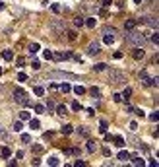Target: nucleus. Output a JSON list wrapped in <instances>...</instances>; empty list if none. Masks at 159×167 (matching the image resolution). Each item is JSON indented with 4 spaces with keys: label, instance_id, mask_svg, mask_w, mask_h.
Masks as SVG:
<instances>
[{
    "label": "nucleus",
    "instance_id": "obj_1",
    "mask_svg": "<svg viewBox=\"0 0 159 167\" xmlns=\"http://www.w3.org/2000/svg\"><path fill=\"white\" fill-rule=\"evenodd\" d=\"M126 41L128 43H130V45H144V43H146L147 41V37L146 35H144V33H138V31H132V29H130V31H128V35H126Z\"/></svg>",
    "mask_w": 159,
    "mask_h": 167
},
{
    "label": "nucleus",
    "instance_id": "obj_2",
    "mask_svg": "<svg viewBox=\"0 0 159 167\" xmlns=\"http://www.w3.org/2000/svg\"><path fill=\"white\" fill-rule=\"evenodd\" d=\"M14 101L19 103V105H23V107H31V101L27 99L25 90H21V88H16V90H14Z\"/></svg>",
    "mask_w": 159,
    "mask_h": 167
},
{
    "label": "nucleus",
    "instance_id": "obj_3",
    "mask_svg": "<svg viewBox=\"0 0 159 167\" xmlns=\"http://www.w3.org/2000/svg\"><path fill=\"white\" fill-rule=\"evenodd\" d=\"M109 82H111V84H126V78H124L122 72L111 68V70H109Z\"/></svg>",
    "mask_w": 159,
    "mask_h": 167
},
{
    "label": "nucleus",
    "instance_id": "obj_4",
    "mask_svg": "<svg viewBox=\"0 0 159 167\" xmlns=\"http://www.w3.org/2000/svg\"><path fill=\"white\" fill-rule=\"evenodd\" d=\"M138 76H140L142 84H144L146 88H151V86H157V80H159V78H157V76H155V78H149V76L146 74V70H140V72H138Z\"/></svg>",
    "mask_w": 159,
    "mask_h": 167
},
{
    "label": "nucleus",
    "instance_id": "obj_5",
    "mask_svg": "<svg viewBox=\"0 0 159 167\" xmlns=\"http://www.w3.org/2000/svg\"><path fill=\"white\" fill-rule=\"evenodd\" d=\"M49 76L51 78H60V80H74V78L78 80L76 74H68V72H51Z\"/></svg>",
    "mask_w": 159,
    "mask_h": 167
},
{
    "label": "nucleus",
    "instance_id": "obj_6",
    "mask_svg": "<svg viewBox=\"0 0 159 167\" xmlns=\"http://www.w3.org/2000/svg\"><path fill=\"white\" fill-rule=\"evenodd\" d=\"M138 23H146V26H149V27H157V18H149V16H144V18H140V19H136Z\"/></svg>",
    "mask_w": 159,
    "mask_h": 167
},
{
    "label": "nucleus",
    "instance_id": "obj_7",
    "mask_svg": "<svg viewBox=\"0 0 159 167\" xmlns=\"http://www.w3.org/2000/svg\"><path fill=\"white\" fill-rule=\"evenodd\" d=\"M97 52H99V43H95V41H93V43H89V47H87V55H89V57H95Z\"/></svg>",
    "mask_w": 159,
    "mask_h": 167
},
{
    "label": "nucleus",
    "instance_id": "obj_8",
    "mask_svg": "<svg viewBox=\"0 0 159 167\" xmlns=\"http://www.w3.org/2000/svg\"><path fill=\"white\" fill-rule=\"evenodd\" d=\"M144 55H146V52H144V49H142V47H136V49L132 51V57L136 58V60H142V58H144Z\"/></svg>",
    "mask_w": 159,
    "mask_h": 167
},
{
    "label": "nucleus",
    "instance_id": "obj_9",
    "mask_svg": "<svg viewBox=\"0 0 159 167\" xmlns=\"http://www.w3.org/2000/svg\"><path fill=\"white\" fill-rule=\"evenodd\" d=\"M52 29H54V33H64V23L62 21H60V23L54 21V23H52Z\"/></svg>",
    "mask_w": 159,
    "mask_h": 167
},
{
    "label": "nucleus",
    "instance_id": "obj_10",
    "mask_svg": "<svg viewBox=\"0 0 159 167\" xmlns=\"http://www.w3.org/2000/svg\"><path fill=\"white\" fill-rule=\"evenodd\" d=\"M128 159H132V163H134V165H146V161H144V159H142V157H138V155H132V157H128Z\"/></svg>",
    "mask_w": 159,
    "mask_h": 167
},
{
    "label": "nucleus",
    "instance_id": "obj_11",
    "mask_svg": "<svg viewBox=\"0 0 159 167\" xmlns=\"http://www.w3.org/2000/svg\"><path fill=\"white\" fill-rule=\"evenodd\" d=\"M103 41H105L107 45H111V43L115 41V35H113V33H103Z\"/></svg>",
    "mask_w": 159,
    "mask_h": 167
},
{
    "label": "nucleus",
    "instance_id": "obj_12",
    "mask_svg": "<svg viewBox=\"0 0 159 167\" xmlns=\"http://www.w3.org/2000/svg\"><path fill=\"white\" fill-rule=\"evenodd\" d=\"M136 23H138L136 19H128L126 23H124V29H126V31H130V29H134V27H136Z\"/></svg>",
    "mask_w": 159,
    "mask_h": 167
},
{
    "label": "nucleus",
    "instance_id": "obj_13",
    "mask_svg": "<svg viewBox=\"0 0 159 167\" xmlns=\"http://www.w3.org/2000/svg\"><path fill=\"white\" fill-rule=\"evenodd\" d=\"M85 148H87V152H95L97 150V142L95 140H87V146H85Z\"/></svg>",
    "mask_w": 159,
    "mask_h": 167
},
{
    "label": "nucleus",
    "instance_id": "obj_14",
    "mask_svg": "<svg viewBox=\"0 0 159 167\" xmlns=\"http://www.w3.org/2000/svg\"><path fill=\"white\" fill-rule=\"evenodd\" d=\"M2 58H4V60H12V58H14V52L6 49V51H2Z\"/></svg>",
    "mask_w": 159,
    "mask_h": 167
},
{
    "label": "nucleus",
    "instance_id": "obj_15",
    "mask_svg": "<svg viewBox=\"0 0 159 167\" xmlns=\"http://www.w3.org/2000/svg\"><path fill=\"white\" fill-rule=\"evenodd\" d=\"M113 142H115L116 146H120V148L124 146V138H122V136H113Z\"/></svg>",
    "mask_w": 159,
    "mask_h": 167
},
{
    "label": "nucleus",
    "instance_id": "obj_16",
    "mask_svg": "<svg viewBox=\"0 0 159 167\" xmlns=\"http://www.w3.org/2000/svg\"><path fill=\"white\" fill-rule=\"evenodd\" d=\"M0 155H2L4 159H8V157L12 155V150H10V148H2V152H0Z\"/></svg>",
    "mask_w": 159,
    "mask_h": 167
},
{
    "label": "nucleus",
    "instance_id": "obj_17",
    "mask_svg": "<svg viewBox=\"0 0 159 167\" xmlns=\"http://www.w3.org/2000/svg\"><path fill=\"white\" fill-rule=\"evenodd\" d=\"M83 23H85V26H87V27H95L97 19H95V18H87V19H85V21H83Z\"/></svg>",
    "mask_w": 159,
    "mask_h": 167
},
{
    "label": "nucleus",
    "instance_id": "obj_18",
    "mask_svg": "<svg viewBox=\"0 0 159 167\" xmlns=\"http://www.w3.org/2000/svg\"><path fill=\"white\" fill-rule=\"evenodd\" d=\"M130 95H132V90H130V88H126V90H124V93H122V99H124V101H128V99H130Z\"/></svg>",
    "mask_w": 159,
    "mask_h": 167
},
{
    "label": "nucleus",
    "instance_id": "obj_19",
    "mask_svg": "<svg viewBox=\"0 0 159 167\" xmlns=\"http://www.w3.org/2000/svg\"><path fill=\"white\" fill-rule=\"evenodd\" d=\"M47 163H49L51 167H56L60 161H58V157H49V159H47Z\"/></svg>",
    "mask_w": 159,
    "mask_h": 167
},
{
    "label": "nucleus",
    "instance_id": "obj_20",
    "mask_svg": "<svg viewBox=\"0 0 159 167\" xmlns=\"http://www.w3.org/2000/svg\"><path fill=\"white\" fill-rule=\"evenodd\" d=\"M29 126H31V128H39V126H41V122H39L37 119H29Z\"/></svg>",
    "mask_w": 159,
    "mask_h": 167
},
{
    "label": "nucleus",
    "instance_id": "obj_21",
    "mask_svg": "<svg viewBox=\"0 0 159 167\" xmlns=\"http://www.w3.org/2000/svg\"><path fill=\"white\" fill-rule=\"evenodd\" d=\"M72 130H74V126H72V124H66V126H62V134H72Z\"/></svg>",
    "mask_w": 159,
    "mask_h": 167
},
{
    "label": "nucleus",
    "instance_id": "obj_22",
    "mask_svg": "<svg viewBox=\"0 0 159 167\" xmlns=\"http://www.w3.org/2000/svg\"><path fill=\"white\" fill-rule=\"evenodd\" d=\"M107 128H109L107 121H101V126H99V132H101V134H105V132H107Z\"/></svg>",
    "mask_w": 159,
    "mask_h": 167
},
{
    "label": "nucleus",
    "instance_id": "obj_23",
    "mask_svg": "<svg viewBox=\"0 0 159 167\" xmlns=\"http://www.w3.org/2000/svg\"><path fill=\"white\" fill-rule=\"evenodd\" d=\"M56 115H60V117L66 115V107H64V105H58L56 107Z\"/></svg>",
    "mask_w": 159,
    "mask_h": 167
},
{
    "label": "nucleus",
    "instance_id": "obj_24",
    "mask_svg": "<svg viewBox=\"0 0 159 167\" xmlns=\"http://www.w3.org/2000/svg\"><path fill=\"white\" fill-rule=\"evenodd\" d=\"M37 51H39V43H31V45H29V52H31V55H35Z\"/></svg>",
    "mask_w": 159,
    "mask_h": 167
},
{
    "label": "nucleus",
    "instance_id": "obj_25",
    "mask_svg": "<svg viewBox=\"0 0 159 167\" xmlns=\"http://www.w3.org/2000/svg\"><path fill=\"white\" fill-rule=\"evenodd\" d=\"M74 91H76L78 95H83V93H85V88H83V86H76V88H74Z\"/></svg>",
    "mask_w": 159,
    "mask_h": 167
},
{
    "label": "nucleus",
    "instance_id": "obj_26",
    "mask_svg": "<svg viewBox=\"0 0 159 167\" xmlns=\"http://www.w3.org/2000/svg\"><path fill=\"white\" fill-rule=\"evenodd\" d=\"M33 91H35V95H39V97L45 95V88H41V86H37V88H35Z\"/></svg>",
    "mask_w": 159,
    "mask_h": 167
},
{
    "label": "nucleus",
    "instance_id": "obj_27",
    "mask_svg": "<svg viewBox=\"0 0 159 167\" xmlns=\"http://www.w3.org/2000/svg\"><path fill=\"white\" fill-rule=\"evenodd\" d=\"M74 26H76V27H82V26H83V18L76 16V19H74Z\"/></svg>",
    "mask_w": 159,
    "mask_h": 167
},
{
    "label": "nucleus",
    "instance_id": "obj_28",
    "mask_svg": "<svg viewBox=\"0 0 159 167\" xmlns=\"http://www.w3.org/2000/svg\"><path fill=\"white\" fill-rule=\"evenodd\" d=\"M60 90H62V93H68V91H70L72 88H70V84H66V82H64L62 86H60Z\"/></svg>",
    "mask_w": 159,
    "mask_h": 167
},
{
    "label": "nucleus",
    "instance_id": "obj_29",
    "mask_svg": "<svg viewBox=\"0 0 159 167\" xmlns=\"http://www.w3.org/2000/svg\"><path fill=\"white\" fill-rule=\"evenodd\" d=\"M66 35H68V41H70V43H74V41H76V31H68Z\"/></svg>",
    "mask_w": 159,
    "mask_h": 167
},
{
    "label": "nucleus",
    "instance_id": "obj_30",
    "mask_svg": "<svg viewBox=\"0 0 159 167\" xmlns=\"http://www.w3.org/2000/svg\"><path fill=\"white\" fill-rule=\"evenodd\" d=\"M52 58H56V60H64V52H52Z\"/></svg>",
    "mask_w": 159,
    "mask_h": 167
},
{
    "label": "nucleus",
    "instance_id": "obj_31",
    "mask_svg": "<svg viewBox=\"0 0 159 167\" xmlns=\"http://www.w3.org/2000/svg\"><path fill=\"white\" fill-rule=\"evenodd\" d=\"M128 157H130V155H128V152H124V150H122L120 154H118V159H122V161H126Z\"/></svg>",
    "mask_w": 159,
    "mask_h": 167
},
{
    "label": "nucleus",
    "instance_id": "obj_32",
    "mask_svg": "<svg viewBox=\"0 0 159 167\" xmlns=\"http://www.w3.org/2000/svg\"><path fill=\"white\" fill-rule=\"evenodd\" d=\"M19 119H21V121H29V113H27V111H21V113H19Z\"/></svg>",
    "mask_w": 159,
    "mask_h": 167
},
{
    "label": "nucleus",
    "instance_id": "obj_33",
    "mask_svg": "<svg viewBox=\"0 0 159 167\" xmlns=\"http://www.w3.org/2000/svg\"><path fill=\"white\" fill-rule=\"evenodd\" d=\"M45 111V105L43 103H37V105H35V113H43Z\"/></svg>",
    "mask_w": 159,
    "mask_h": 167
},
{
    "label": "nucleus",
    "instance_id": "obj_34",
    "mask_svg": "<svg viewBox=\"0 0 159 167\" xmlns=\"http://www.w3.org/2000/svg\"><path fill=\"white\" fill-rule=\"evenodd\" d=\"M89 93L97 99V97H99V88H91V90H89Z\"/></svg>",
    "mask_w": 159,
    "mask_h": 167
},
{
    "label": "nucleus",
    "instance_id": "obj_35",
    "mask_svg": "<svg viewBox=\"0 0 159 167\" xmlns=\"http://www.w3.org/2000/svg\"><path fill=\"white\" fill-rule=\"evenodd\" d=\"M43 57H45V60H52V51H45Z\"/></svg>",
    "mask_w": 159,
    "mask_h": 167
},
{
    "label": "nucleus",
    "instance_id": "obj_36",
    "mask_svg": "<svg viewBox=\"0 0 159 167\" xmlns=\"http://www.w3.org/2000/svg\"><path fill=\"white\" fill-rule=\"evenodd\" d=\"M95 70H97V72H103V70H107V64H103V62H101V64H95Z\"/></svg>",
    "mask_w": 159,
    "mask_h": 167
},
{
    "label": "nucleus",
    "instance_id": "obj_37",
    "mask_svg": "<svg viewBox=\"0 0 159 167\" xmlns=\"http://www.w3.org/2000/svg\"><path fill=\"white\" fill-rule=\"evenodd\" d=\"M151 43H153V45H157V43H159V35H157V31L151 35Z\"/></svg>",
    "mask_w": 159,
    "mask_h": 167
},
{
    "label": "nucleus",
    "instance_id": "obj_38",
    "mask_svg": "<svg viewBox=\"0 0 159 167\" xmlns=\"http://www.w3.org/2000/svg\"><path fill=\"white\" fill-rule=\"evenodd\" d=\"M149 121H151V122H157V121H159V115H157V113H151V115H149Z\"/></svg>",
    "mask_w": 159,
    "mask_h": 167
},
{
    "label": "nucleus",
    "instance_id": "obj_39",
    "mask_svg": "<svg viewBox=\"0 0 159 167\" xmlns=\"http://www.w3.org/2000/svg\"><path fill=\"white\" fill-rule=\"evenodd\" d=\"M21 128H23L21 122H16V124H14V130H16V132H21Z\"/></svg>",
    "mask_w": 159,
    "mask_h": 167
},
{
    "label": "nucleus",
    "instance_id": "obj_40",
    "mask_svg": "<svg viewBox=\"0 0 159 167\" xmlns=\"http://www.w3.org/2000/svg\"><path fill=\"white\" fill-rule=\"evenodd\" d=\"M18 80H19V82H25V80H27V74L19 72V74H18Z\"/></svg>",
    "mask_w": 159,
    "mask_h": 167
},
{
    "label": "nucleus",
    "instance_id": "obj_41",
    "mask_svg": "<svg viewBox=\"0 0 159 167\" xmlns=\"http://www.w3.org/2000/svg\"><path fill=\"white\" fill-rule=\"evenodd\" d=\"M80 109H82V105H80L78 101H74V103H72V111H80Z\"/></svg>",
    "mask_w": 159,
    "mask_h": 167
},
{
    "label": "nucleus",
    "instance_id": "obj_42",
    "mask_svg": "<svg viewBox=\"0 0 159 167\" xmlns=\"http://www.w3.org/2000/svg\"><path fill=\"white\" fill-rule=\"evenodd\" d=\"M103 33H113V35H115L116 29H115V27H105V29H103Z\"/></svg>",
    "mask_w": 159,
    "mask_h": 167
},
{
    "label": "nucleus",
    "instance_id": "obj_43",
    "mask_svg": "<svg viewBox=\"0 0 159 167\" xmlns=\"http://www.w3.org/2000/svg\"><path fill=\"white\" fill-rule=\"evenodd\" d=\"M52 12H54V14H60V4H52Z\"/></svg>",
    "mask_w": 159,
    "mask_h": 167
},
{
    "label": "nucleus",
    "instance_id": "obj_44",
    "mask_svg": "<svg viewBox=\"0 0 159 167\" xmlns=\"http://www.w3.org/2000/svg\"><path fill=\"white\" fill-rule=\"evenodd\" d=\"M111 4H113V0H103V2H101V6H103V8H109Z\"/></svg>",
    "mask_w": 159,
    "mask_h": 167
},
{
    "label": "nucleus",
    "instance_id": "obj_45",
    "mask_svg": "<svg viewBox=\"0 0 159 167\" xmlns=\"http://www.w3.org/2000/svg\"><path fill=\"white\" fill-rule=\"evenodd\" d=\"M74 165H76V167H85V161H83V159H76Z\"/></svg>",
    "mask_w": 159,
    "mask_h": 167
},
{
    "label": "nucleus",
    "instance_id": "obj_46",
    "mask_svg": "<svg viewBox=\"0 0 159 167\" xmlns=\"http://www.w3.org/2000/svg\"><path fill=\"white\" fill-rule=\"evenodd\" d=\"M31 66L35 68V70H39V68H41V62H39V60H33V62H31Z\"/></svg>",
    "mask_w": 159,
    "mask_h": 167
},
{
    "label": "nucleus",
    "instance_id": "obj_47",
    "mask_svg": "<svg viewBox=\"0 0 159 167\" xmlns=\"http://www.w3.org/2000/svg\"><path fill=\"white\" fill-rule=\"evenodd\" d=\"M21 142H31V136L29 134H21Z\"/></svg>",
    "mask_w": 159,
    "mask_h": 167
},
{
    "label": "nucleus",
    "instance_id": "obj_48",
    "mask_svg": "<svg viewBox=\"0 0 159 167\" xmlns=\"http://www.w3.org/2000/svg\"><path fill=\"white\" fill-rule=\"evenodd\" d=\"M113 58H115V60H120V58H122V52H120V51H116L115 55H113Z\"/></svg>",
    "mask_w": 159,
    "mask_h": 167
},
{
    "label": "nucleus",
    "instance_id": "obj_49",
    "mask_svg": "<svg viewBox=\"0 0 159 167\" xmlns=\"http://www.w3.org/2000/svg\"><path fill=\"white\" fill-rule=\"evenodd\" d=\"M23 64H25V58L19 57V58H18V66H23Z\"/></svg>",
    "mask_w": 159,
    "mask_h": 167
},
{
    "label": "nucleus",
    "instance_id": "obj_50",
    "mask_svg": "<svg viewBox=\"0 0 159 167\" xmlns=\"http://www.w3.org/2000/svg\"><path fill=\"white\" fill-rule=\"evenodd\" d=\"M113 97H115V101H116V103H120V101H122V97H120V93H115V95H113Z\"/></svg>",
    "mask_w": 159,
    "mask_h": 167
},
{
    "label": "nucleus",
    "instance_id": "obj_51",
    "mask_svg": "<svg viewBox=\"0 0 159 167\" xmlns=\"http://www.w3.org/2000/svg\"><path fill=\"white\" fill-rule=\"evenodd\" d=\"M132 111H134L138 117H144V111H142V109H132Z\"/></svg>",
    "mask_w": 159,
    "mask_h": 167
},
{
    "label": "nucleus",
    "instance_id": "obj_52",
    "mask_svg": "<svg viewBox=\"0 0 159 167\" xmlns=\"http://www.w3.org/2000/svg\"><path fill=\"white\" fill-rule=\"evenodd\" d=\"M64 58H68V60H70V58H74V55H72V52L68 51V52H64Z\"/></svg>",
    "mask_w": 159,
    "mask_h": 167
},
{
    "label": "nucleus",
    "instance_id": "obj_53",
    "mask_svg": "<svg viewBox=\"0 0 159 167\" xmlns=\"http://www.w3.org/2000/svg\"><path fill=\"white\" fill-rule=\"evenodd\" d=\"M103 154H105V157H109V155H111V150H109V148H103Z\"/></svg>",
    "mask_w": 159,
    "mask_h": 167
},
{
    "label": "nucleus",
    "instance_id": "obj_54",
    "mask_svg": "<svg viewBox=\"0 0 159 167\" xmlns=\"http://www.w3.org/2000/svg\"><path fill=\"white\" fill-rule=\"evenodd\" d=\"M105 140H107V142H113V136H111V134H107V132H105Z\"/></svg>",
    "mask_w": 159,
    "mask_h": 167
},
{
    "label": "nucleus",
    "instance_id": "obj_55",
    "mask_svg": "<svg viewBox=\"0 0 159 167\" xmlns=\"http://www.w3.org/2000/svg\"><path fill=\"white\" fill-rule=\"evenodd\" d=\"M134 2H136V4H138V6H140V4H142V0H134Z\"/></svg>",
    "mask_w": 159,
    "mask_h": 167
},
{
    "label": "nucleus",
    "instance_id": "obj_56",
    "mask_svg": "<svg viewBox=\"0 0 159 167\" xmlns=\"http://www.w3.org/2000/svg\"><path fill=\"white\" fill-rule=\"evenodd\" d=\"M0 10H4V4H2V2H0Z\"/></svg>",
    "mask_w": 159,
    "mask_h": 167
},
{
    "label": "nucleus",
    "instance_id": "obj_57",
    "mask_svg": "<svg viewBox=\"0 0 159 167\" xmlns=\"http://www.w3.org/2000/svg\"><path fill=\"white\" fill-rule=\"evenodd\" d=\"M0 76H2V68H0Z\"/></svg>",
    "mask_w": 159,
    "mask_h": 167
},
{
    "label": "nucleus",
    "instance_id": "obj_58",
    "mask_svg": "<svg viewBox=\"0 0 159 167\" xmlns=\"http://www.w3.org/2000/svg\"><path fill=\"white\" fill-rule=\"evenodd\" d=\"M149 2H157V0H149Z\"/></svg>",
    "mask_w": 159,
    "mask_h": 167
},
{
    "label": "nucleus",
    "instance_id": "obj_59",
    "mask_svg": "<svg viewBox=\"0 0 159 167\" xmlns=\"http://www.w3.org/2000/svg\"><path fill=\"white\" fill-rule=\"evenodd\" d=\"M0 132H2V130H0Z\"/></svg>",
    "mask_w": 159,
    "mask_h": 167
}]
</instances>
